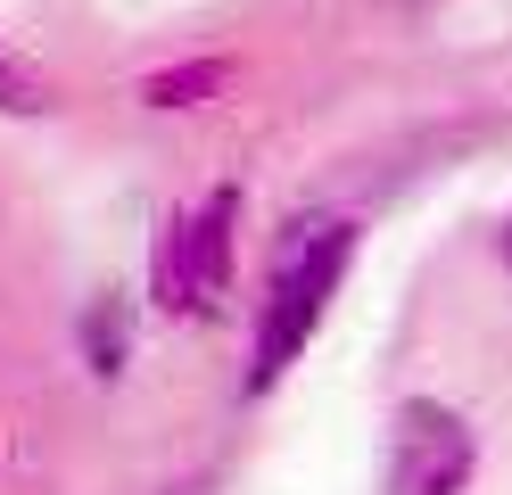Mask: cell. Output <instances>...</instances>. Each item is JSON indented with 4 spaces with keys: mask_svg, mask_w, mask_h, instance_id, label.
<instances>
[{
    "mask_svg": "<svg viewBox=\"0 0 512 495\" xmlns=\"http://www.w3.org/2000/svg\"><path fill=\"white\" fill-rule=\"evenodd\" d=\"M347 264H356V223H314L306 240L281 256L265 306H256V339H248V396H265V388L306 355V339L323 330L331 297H339V281H347Z\"/></svg>",
    "mask_w": 512,
    "mask_h": 495,
    "instance_id": "obj_1",
    "label": "cell"
},
{
    "mask_svg": "<svg viewBox=\"0 0 512 495\" xmlns=\"http://www.w3.org/2000/svg\"><path fill=\"white\" fill-rule=\"evenodd\" d=\"M124 355H133V314H124V297H100V306L83 314V363L100 380H116Z\"/></svg>",
    "mask_w": 512,
    "mask_h": 495,
    "instance_id": "obj_5",
    "label": "cell"
},
{
    "mask_svg": "<svg viewBox=\"0 0 512 495\" xmlns=\"http://www.w3.org/2000/svg\"><path fill=\"white\" fill-rule=\"evenodd\" d=\"M504 240H512V231H504Z\"/></svg>",
    "mask_w": 512,
    "mask_h": 495,
    "instance_id": "obj_7",
    "label": "cell"
},
{
    "mask_svg": "<svg viewBox=\"0 0 512 495\" xmlns=\"http://www.w3.org/2000/svg\"><path fill=\"white\" fill-rule=\"evenodd\" d=\"M42 108H50V83L17 50H0V116H42Z\"/></svg>",
    "mask_w": 512,
    "mask_h": 495,
    "instance_id": "obj_6",
    "label": "cell"
},
{
    "mask_svg": "<svg viewBox=\"0 0 512 495\" xmlns=\"http://www.w3.org/2000/svg\"><path fill=\"white\" fill-rule=\"evenodd\" d=\"M223 83H232V58H182V66L141 75V99H149V108H207Z\"/></svg>",
    "mask_w": 512,
    "mask_h": 495,
    "instance_id": "obj_4",
    "label": "cell"
},
{
    "mask_svg": "<svg viewBox=\"0 0 512 495\" xmlns=\"http://www.w3.org/2000/svg\"><path fill=\"white\" fill-rule=\"evenodd\" d=\"M471 421L438 396H405L389 421V495H463L471 487Z\"/></svg>",
    "mask_w": 512,
    "mask_h": 495,
    "instance_id": "obj_3",
    "label": "cell"
},
{
    "mask_svg": "<svg viewBox=\"0 0 512 495\" xmlns=\"http://www.w3.org/2000/svg\"><path fill=\"white\" fill-rule=\"evenodd\" d=\"M232 231H240V190L223 182L207 190L199 207H174L157 223V248H149V306L166 322L190 314H215V297L232 289Z\"/></svg>",
    "mask_w": 512,
    "mask_h": 495,
    "instance_id": "obj_2",
    "label": "cell"
}]
</instances>
